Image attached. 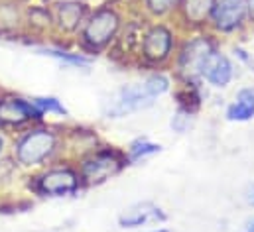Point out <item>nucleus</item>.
<instances>
[{"mask_svg":"<svg viewBox=\"0 0 254 232\" xmlns=\"http://www.w3.org/2000/svg\"><path fill=\"white\" fill-rule=\"evenodd\" d=\"M172 91V77L164 71L148 73L140 83H130L117 89L103 105V115L107 118H125V116L150 109L158 97Z\"/></svg>","mask_w":254,"mask_h":232,"instance_id":"f257e3e1","label":"nucleus"},{"mask_svg":"<svg viewBox=\"0 0 254 232\" xmlns=\"http://www.w3.org/2000/svg\"><path fill=\"white\" fill-rule=\"evenodd\" d=\"M125 20H127L125 6H121L115 0L105 2L95 10H91L77 34L81 54L95 56V54L109 52L111 46L117 42L125 26Z\"/></svg>","mask_w":254,"mask_h":232,"instance_id":"f03ea898","label":"nucleus"},{"mask_svg":"<svg viewBox=\"0 0 254 232\" xmlns=\"http://www.w3.org/2000/svg\"><path fill=\"white\" fill-rule=\"evenodd\" d=\"M182 34L170 24V20H148L142 32L140 50H138V67L160 71L170 67L176 58Z\"/></svg>","mask_w":254,"mask_h":232,"instance_id":"7ed1b4c3","label":"nucleus"},{"mask_svg":"<svg viewBox=\"0 0 254 232\" xmlns=\"http://www.w3.org/2000/svg\"><path fill=\"white\" fill-rule=\"evenodd\" d=\"M62 144H64V136L60 132L48 126L32 124L24 128L16 138L12 156L20 168H28V170L44 168L60 154Z\"/></svg>","mask_w":254,"mask_h":232,"instance_id":"20e7f679","label":"nucleus"},{"mask_svg":"<svg viewBox=\"0 0 254 232\" xmlns=\"http://www.w3.org/2000/svg\"><path fill=\"white\" fill-rule=\"evenodd\" d=\"M219 48V38H215L211 32H195V34H184L176 52V58L172 61L174 77L176 81H191L201 83L199 73L205 63L207 56Z\"/></svg>","mask_w":254,"mask_h":232,"instance_id":"39448f33","label":"nucleus"},{"mask_svg":"<svg viewBox=\"0 0 254 232\" xmlns=\"http://www.w3.org/2000/svg\"><path fill=\"white\" fill-rule=\"evenodd\" d=\"M127 166L130 164L125 150H119L115 146H99L91 154L77 160L75 168L81 179V187H97L123 174Z\"/></svg>","mask_w":254,"mask_h":232,"instance_id":"423d86ee","label":"nucleus"},{"mask_svg":"<svg viewBox=\"0 0 254 232\" xmlns=\"http://www.w3.org/2000/svg\"><path fill=\"white\" fill-rule=\"evenodd\" d=\"M30 179L28 187L38 197H65L81 189V179L75 166H50Z\"/></svg>","mask_w":254,"mask_h":232,"instance_id":"0eeeda50","label":"nucleus"},{"mask_svg":"<svg viewBox=\"0 0 254 232\" xmlns=\"http://www.w3.org/2000/svg\"><path fill=\"white\" fill-rule=\"evenodd\" d=\"M249 26L247 0H217L207 32H211L215 38H225L243 34Z\"/></svg>","mask_w":254,"mask_h":232,"instance_id":"6e6552de","label":"nucleus"},{"mask_svg":"<svg viewBox=\"0 0 254 232\" xmlns=\"http://www.w3.org/2000/svg\"><path fill=\"white\" fill-rule=\"evenodd\" d=\"M44 116L28 99L16 95L0 97V128H28L32 124H40Z\"/></svg>","mask_w":254,"mask_h":232,"instance_id":"1a4fd4ad","label":"nucleus"},{"mask_svg":"<svg viewBox=\"0 0 254 232\" xmlns=\"http://www.w3.org/2000/svg\"><path fill=\"white\" fill-rule=\"evenodd\" d=\"M215 2L217 0H182L176 16L172 18L174 26L180 30L182 36L205 32L209 28V20H211Z\"/></svg>","mask_w":254,"mask_h":232,"instance_id":"9d476101","label":"nucleus"},{"mask_svg":"<svg viewBox=\"0 0 254 232\" xmlns=\"http://www.w3.org/2000/svg\"><path fill=\"white\" fill-rule=\"evenodd\" d=\"M235 75H237V69H235L233 59L221 48H215L205 59L201 73H199V79L205 81L213 89H227L233 83Z\"/></svg>","mask_w":254,"mask_h":232,"instance_id":"9b49d317","label":"nucleus"},{"mask_svg":"<svg viewBox=\"0 0 254 232\" xmlns=\"http://www.w3.org/2000/svg\"><path fill=\"white\" fill-rule=\"evenodd\" d=\"M54 28L60 34H79L91 8L83 0H60L54 6Z\"/></svg>","mask_w":254,"mask_h":232,"instance_id":"f8f14e48","label":"nucleus"},{"mask_svg":"<svg viewBox=\"0 0 254 232\" xmlns=\"http://www.w3.org/2000/svg\"><path fill=\"white\" fill-rule=\"evenodd\" d=\"M166 221H168V215L156 203H150V201L136 203V205L128 207L119 217L121 229H140L146 225H164Z\"/></svg>","mask_w":254,"mask_h":232,"instance_id":"ddd939ff","label":"nucleus"},{"mask_svg":"<svg viewBox=\"0 0 254 232\" xmlns=\"http://www.w3.org/2000/svg\"><path fill=\"white\" fill-rule=\"evenodd\" d=\"M227 120L231 122H249L254 118V87H245L241 89L231 105L225 111Z\"/></svg>","mask_w":254,"mask_h":232,"instance_id":"4468645a","label":"nucleus"},{"mask_svg":"<svg viewBox=\"0 0 254 232\" xmlns=\"http://www.w3.org/2000/svg\"><path fill=\"white\" fill-rule=\"evenodd\" d=\"M178 109L197 115L201 105H203V93H201V83H191V81H178V87L174 91Z\"/></svg>","mask_w":254,"mask_h":232,"instance_id":"2eb2a0df","label":"nucleus"},{"mask_svg":"<svg viewBox=\"0 0 254 232\" xmlns=\"http://www.w3.org/2000/svg\"><path fill=\"white\" fill-rule=\"evenodd\" d=\"M182 0H140L138 12L148 20H172Z\"/></svg>","mask_w":254,"mask_h":232,"instance_id":"dca6fc26","label":"nucleus"},{"mask_svg":"<svg viewBox=\"0 0 254 232\" xmlns=\"http://www.w3.org/2000/svg\"><path fill=\"white\" fill-rule=\"evenodd\" d=\"M125 152H127L128 164L132 166V164H140V162H144V160L160 154L162 152V146L156 144V142H152V140H148V138H144V136H140V138H136V140H132L128 144V148Z\"/></svg>","mask_w":254,"mask_h":232,"instance_id":"f3484780","label":"nucleus"},{"mask_svg":"<svg viewBox=\"0 0 254 232\" xmlns=\"http://www.w3.org/2000/svg\"><path fill=\"white\" fill-rule=\"evenodd\" d=\"M36 52L40 56H48V58H54L58 61H64L71 67H89L93 63L91 56H85V54H75V52H67L62 48H52V46H42V48H36Z\"/></svg>","mask_w":254,"mask_h":232,"instance_id":"a211bd4d","label":"nucleus"},{"mask_svg":"<svg viewBox=\"0 0 254 232\" xmlns=\"http://www.w3.org/2000/svg\"><path fill=\"white\" fill-rule=\"evenodd\" d=\"M24 22L28 24L30 30L34 32H48L54 30V12L48 6H32L26 10Z\"/></svg>","mask_w":254,"mask_h":232,"instance_id":"6ab92c4d","label":"nucleus"},{"mask_svg":"<svg viewBox=\"0 0 254 232\" xmlns=\"http://www.w3.org/2000/svg\"><path fill=\"white\" fill-rule=\"evenodd\" d=\"M30 103L38 109V113L42 116L46 115H58V116H67V109L64 107V103L58 97H34L30 99Z\"/></svg>","mask_w":254,"mask_h":232,"instance_id":"aec40b11","label":"nucleus"},{"mask_svg":"<svg viewBox=\"0 0 254 232\" xmlns=\"http://www.w3.org/2000/svg\"><path fill=\"white\" fill-rule=\"evenodd\" d=\"M193 118H195V115H190V113L178 109L174 118H172V128H174L178 134H184V132L190 130V126L193 124Z\"/></svg>","mask_w":254,"mask_h":232,"instance_id":"412c9836","label":"nucleus"},{"mask_svg":"<svg viewBox=\"0 0 254 232\" xmlns=\"http://www.w3.org/2000/svg\"><path fill=\"white\" fill-rule=\"evenodd\" d=\"M245 201H247L251 207H254V183H251V185L247 187V191H245Z\"/></svg>","mask_w":254,"mask_h":232,"instance_id":"4be33fe9","label":"nucleus"},{"mask_svg":"<svg viewBox=\"0 0 254 232\" xmlns=\"http://www.w3.org/2000/svg\"><path fill=\"white\" fill-rule=\"evenodd\" d=\"M247 6H249V24L254 26V0H247Z\"/></svg>","mask_w":254,"mask_h":232,"instance_id":"5701e85b","label":"nucleus"},{"mask_svg":"<svg viewBox=\"0 0 254 232\" xmlns=\"http://www.w3.org/2000/svg\"><path fill=\"white\" fill-rule=\"evenodd\" d=\"M115 2H119L121 6H123V4H127V8H134V4H138L140 0H115Z\"/></svg>","mask_w":254,"mask_h":232,"instance_id":"b1692460","label":"nucleus"},{"mask_svg":"<svg viewBox=\"0 0 254 232\" xmlns=\"http://www.w3.org/2000/svg\"><path fill=\"white\" fill-rule=\"evenodd\" d=\"M243 232H254V217L247 221V225H245V231H243Z\"/></svg>","mask_w":254,"mask_h":232,"instance_id":"393cba45","label":"nucleus"},{"mask_svg":"<svg viewBox=\"0 0 254 232\" xmlns=\"http://www.w3.org/2000/svg\"><path fill=\"white\" fill-rule=\"evenodd\" d=\"M4 150H6V138H4V134L0 132V158H2V154H4Z\"/></svg>","mask_w":254,"mask_h":232,"instance_id":"a878e982","label":"nucleus"},{"mask_svg":"<svg viewBox=\"0 0 254 232\" xmlns=\"http://www.w3.org/2000/svg\"><path fill=\"white\" fill-rule=\"evenodd\" d=\"M148 232H174V231H170V229H154V231H148Z\"/></svg>","mask_w":254,"mask_h":232,"instance_id":"bb28decb","label":"nucleus"},{"mask_svg":"<svg viewBox=\"0 0 254 232\" xmlns=\"http://www.w3.org/2000/svg\"><path fill=\"white\" fill-rule=\"evenodd\" d=\"M83 2H85V0H83Z\"/></svg>","mask_w":254,"mask_h":232,"instance_id":"cd10ccee","label":"nucleus"}]
</instances>
